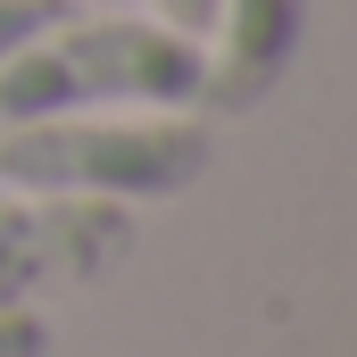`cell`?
I'll return each mask as SVG.
<instances>
[{
  "mask_svg": "<svg viewBox=\"0 0 357 357\" xmlns=\"http://www.w3.org/2000/svg\"><path fill=\"white\" fill-rule=\"evenodd\" d=\"M208 42L158 17H59L0 59V125L84 116V108H191Z\"/></svg>",
  "mask_w": 357,
  "mask_h": 357,
  "instance_id": "obj_1",
  "label": "cell"
},
{
  "mask_svg": "<svg viewBox=\"0 0 357 357\" xmlns=\"http://www.w3.org/2000/svg\"><path fill=\"white\" fill-rule=\"evenodd\" d=\"M216 133L208 116L142 108V116H33L0 125V191L25 199H175L208 175Z\"/></svg>",
  "mask_w": 357,
  "mask_h": 357,
  "instance_id": "obj_2",
  "label": "cell"
},
{
  "mask_svg": "<svg viewBox=\"0 0 357 357\" xmlns=\"http://www.w3.org/2000/svg\"><path fill=\"white\" fill-rule=\"evenodd\" d=\"M133 250L125 199H0V316L50 282H91Z\"/></svg>",
  "mask_w": 357,
  "mask_h": 357,
  "instance_id": "obj_3",
  "label": "cell"
},
{
  "mask_svg": "<svg viewBox=\"0 0 357 357\" xmlns=\"http://www.w3.org/2000/svg\"><path fill=\"white\" fill-rule=\"evenodd\" d=\"M208 75H199V100L208 116H241L258 108L291 59H299V33H307V0H216V25H208Z\"/></svg>",
  "mask_w": 357,
  "mask_h": 357,
  "instance_id": "obj_4",
  "label": "cell"
},
{
  "mask_svg": "<svg viewBox=\"0 0 357 357\" xmlns=\"http://www.w3.org/2000/svg\"><path fill=\"white\" fill-rule=\"evenodd\" d=\"M67 17V0H0V59L25 42V33H42V25H59Z\"/></svg>",
  "mask_w": 357,
  "mask_h": 357,
  "instance_id": "obj_5",
  "label": "cell"
},
{
  "mask_svg": "<svg viewBox=\"0 0 357 357\" xmlns=\"http://www.w3.org/2000/svg\"><path fill=\"white\" fill-rule=\"evenodd\" d=\"M0 357H50V324L33 307H8L0 316Z\"/></svg>",
  "mask_w": 357,
  "mask_h": 357,
  "instance_id": "obj_6",
  "label": "cell"
},
{
  "mask_svg": "<svg viewBox=\"0 0 357 357\" xmlns=\"http://www.w3.org/2000/svg\"><path fill=\"white\" fill-rule=\"evenodd\" d=\"M150 17H158V25H175V33H191V42H208L216 0H150Z\"/></svg>",
  "mask_w": 357,
  "mask_h": 357,
  "instance_id": "obj_7",
  "label": "cell"
}]
</instances>
